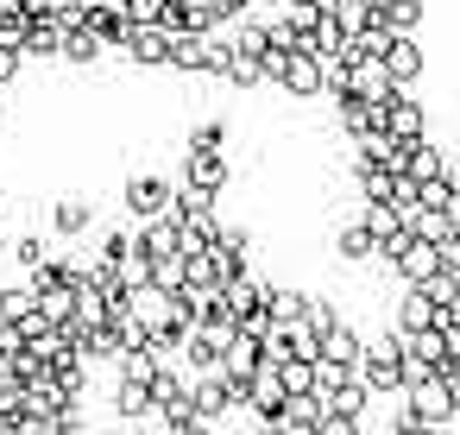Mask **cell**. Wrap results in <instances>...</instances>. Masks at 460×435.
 <instances>
[{
    "label": "cell",
    "mask_w": 460,
    "mask_h": 435,
    "mask_svg": "<svg viewBox=\"0 0 460 435\" xmlns=\"http://www.w3.org/2000/svg\"><path fill=\"white\" fill-rule=\"evenodd\" d=\"M20 70H26V51L20 45H0V83H13Z\"/></svg>",
    "instance_id": "obj_36"
},
{
    "label": "cell",
    "mask_w": 460,
    "mask_h": 435,
    "mask_svg": "<svg viewBox=\"0 0 460 435\" xmlns=\"http://www.w3.org/2000/svg\"><path fill=\"white\" fill-rule=\"evenodd\" d=\"M334 322H341V309H334V297H309V290H303V309H296V328H309V334L322 341V334H328Z\"/></svg>",
    "instance_id": "obj_23"
},
{
    "label": "cell",
    "mask_w": 460,
    "mask_h": 435,
    "mask_svg": "<svg viewBox=\"0 0 460 435\" xmlns=\"http://www.w3.org/2000/svg\"><path fill=\"white\" fill-rule=\"evenodd\" d=\"M171 196H177V177H127V190H120V209L133 215V221H152V215H171Z\"/></svg>",
    "instance_id": "obj_3"
},
{
    "label": "cell",
    "mask_w": 460,
    "mask_h": 435,
    "mask_svg": "<svg viewBox=\"0 0 460 435\" xmlns=\"http://www.w3.org/2000/svg\"><path fill=\"white\" fill-rule=\"evenodd\" d=\"M32 26V7H20V0H0V45H20Z\"/></svg>",
    "instance_id": "obj_29"
},
{
    "label": "cell",
    "mask_w": 460,
    "mask_h": 435,
    "mask_svg": "<svg viewBox=\"0 0 460 435\" xmlns=\"http://www.w3.org/2000/svg\"><path fill=\"white\" fill-rule=\"evenodd\" d=\"M353 378H359L372 397H403V341H397V334L366 341V353H359Z\"/></svg>",
    "instance_id": "obj_1"
},
{
    "label": "cell",
    "mask_w": 460,
    "mask_h": 435,
    "mask_svg": "<svg viewBox=\"0 0 460 435\" xmlns=\"http://www.w3.org/2000/svg\"><path fill=\"white\" fill-rule=\"evenodd\" d=\"M227 139H234V133H227V120H202V127L190 133V146H215V152H221Z\"/></svg>",
    "instance_id": "obj_34"
},
{
    "label": "cell",
    "mask_w": 460,
    "mask_h": 435,
    "mask_svg": "<svg viewBox=\"0 0 460 435\" xmlns=\"http://www.w3.org/2000/svg\"><path fill=\"white\" fill-rule=\"evenodd\" d=\"M183 183H196V190L221 196V190L234 183V164H227V152H215V146H190V152H183Z\"/></svg>",
    "instance_id": "obj_8"
},
{
    "label": "cell",
    "mask_w": 460,
    "mask_h": 435,
    "mask_svg": "<svg viewBox=\"0 0 460 435\" xmlns=\"http://www.w3.org/2000/svg\"><path fill=\"white\" fill-rule=\"evenodd\" d=\"M341 385H353V366H347V360L315 353V360H309V391H315V397H334Z\"/></svg>",
    "instance_id": "obj_21"
},
{
    "label": "cell",
    "mask_w": 460,
    "mask_h": 435,
    "mask_svg": "<svg viewBox=\"0 0 460 435\" xmlns=\"http://www.w3.org/2000/svg\"><path fill=\"white\" fill-rule=\"evenodd\" d=\"M133 315H139L146 328H164V322L177 315V297L158 290V284H139V290H133Z\"/></svg>",
    "instance_id": "obj_20"
},
{
    "label": "cell",
    "mask_w": 460,
    "mask_h": 435,
    "mask_svg": "<svg viewBox=\"0 0 460 435\" xmlns=\"http://www.w3.org/2000/svg\"><path fill=\"white\" fill-rule=\"evenodd\" d=\"M133 253H139V259H177V253H183V227H177L171 215H152V221L133 227Z\"/></svg>",
    "instance_id": "obj_10"
},
{
    "label": "cell",
    "mask_w": 460,
    "mask_h": 435,
    "mask_svg": "<svg viewBox=\"0 0 460 435\" xmlns=\"http://www.w3.org/2000/svg\"><path fill=\"white\" fill-rule=\"evenodd\" d=\"M20 271H39L51 259V234H13V253H7Z\"/></svg>",
    "instance_id": "obj_27"
},
{
    "label": "cell",
    "mask_w": 460,
    "mask_h": 435,
    "mask_svg": "<svg viewBox=\"0 0 460 435\" xmlns=\"http://www.w3.org/2000/svg\"><path fill=\"white\" fill-rule=\"evenodd\" d=\"M127 253H133V227H108V234H102V253H95V259H108V265H120Z\"/></svg>",
    "instance_id": "obj_31"
},
{
    "label": "cell",
    "mask_w": 460,
    "mask_h": 435,
    "mask_svg": "<svg viewBox=\"0 0 460 435\" xmlns=\"http://www.w3.org/2000/svg\"><path fill=\"white\" fill-rule=\"evenodd\" d=\"M127 58L139 64V70H171V32L158 26V20H127Z\"/></svg>",
    "instance_id": "obj_5"
},
{
    "label": "cell",
    "mask_w": 460,
    "mask_h": 435,
    "mask_svg": "<svg viewBox=\"0 0 460 435\" xmlns=\"http://www.w3.org/2000/svg\"><path fill=\"white\" fill-rule=\"evenodd\" d=\"M372 13H378V26L397 32V39H416V32H422V0H372Z\"/></svg>",
    "instance_id": "obj_15"
},
{
    "label": "cell",
    "mask_w": 460,
    "mask_h": 435,
    "mask_svg": "<svg viewBox=\"0 0 460 435\" xmlns=\"http://www.w3.org/2000/svg\"><path fill=\"white\" fill-rule=\"evenodd\" d=\"M359 221H366V234H372L378 246H385L391 234H403V215H397V202H366V209H359Z\"/></svg>",
    "instance_id": "obj_25"
},
{
    "label": "cell",
    "mask_w": 460,
    "mask_h": 435,
    "mask_svg": "<svg viewBox=\"0 0 460 435\" xmlns=\"http://www.w3.org/2000/svg\"><path fill=\"white\" fill-rule=\"evenodd\" d=\"M403 410L416 416V422H435V429H447L460 410H454V397H447V378L435 372V378H422V385H410L403 391Z\"/></svg>",
    "instance_id": "obj_7"
},
{
    "label": "cell",
    "mask_w": 460,
    "mask_h": 435,
    "mask_svg": "<svg viewBox=\"0 0 460 435\" xmlns=\"http://www.w3.org/2000/svg\"><path fill=\"white\" fill-rule=\"evenodd\" d=\"M7 253H13V234H7V227H0V259H7Z\"/></svg>",
    "instance_id": "obj_38"
},
{
    "label": "cell",
    "mask_w": 460,
    "mask_h": 435,
    "mask_svg": "<svg viewBox=\"0 0 460 435\" xmlns=\"http://www.w3.org/2000/svg\"><path fill=\"white\" fill-rule=\"evenodd\" d=\"M359 429H366V422H359V416H347V410H334V404H328V410H322V422H315V435H359Z\"/></svg>",
    "instance_id": "obj_32"
},
{
    "label": "cell",
    "mask_w": 460,
    "mask_h": 435,
    "mask_svg": "<svg viewBox=\"0 0 460 435\" xmlns=\"http://www.w3.org/2000/svg\"><path fill=\"white\" fill-rule=\"evenodd\" d=\"M378 259H385V265H391L403 284H429V278L441 271V253H435V240H422V234H410V227H403V234H391V240L378 246Z\"/></svg>",
    "instance_id": "obj_2"
},
{
    "label": "cell",
    "mask_w": 460,
    "mask_h": 435,
    "mask_svg": "<svg viewBox=\"0 0 460 435\" xmlns=\"http://www.w3.org/2000/svg\"><path fill=\"white\" fill-rule=\"evenodd\" d=\"M278 372H284V391H290V397H296V391H309V360H284Z\"/></svg>",
    "instance_id": "obj_35"
},
{
    "label": "cell",
    "mask_w": 460,
    "mask_h": 435,
    "mask_svg": "<svg viewBox=\"0 0 460 435\" xmlns=\"http://www.w3.org/2000/svg\"><path fill=\"white\" fill-rule=\"evenodd\" d=\"M227 410H240V397H234L227 372H196V378H190V416L215 429V422H221Z\"/></svg>",
    "instance_id": "obj_4"
},
{
    "label": "cell",
    "mask_w": 460,
    "mask_h": 435,
    "mask_svg": "<svg viewBox=\"0 0 460 435\" xmlns=\"http://www.w3.org/2000/svg\"><path fill=\"white\" fill-rule=\"evenodd\" d=\"M171 70L202 76L208 70V32H171Z\"/></svg>",
    "instance_id": "obj_17"
},
{
    "label": "cell",
    "mask_w": 460,
    "mask_h": 435,
    "mask_svg": "<svg viewBox=\"0 0 460 435\" xmlns=\"http://www.w3.org/2000/svg\"><path fill=\"white\" fill-rule=\"evenodd\" d=\"M397 334H416V328H435V297L422 284H403V303H397Z\"/></svg>",
    "instance_id": "obj_16"
},
{
    "label": "cell",
    "mask_w": 460,
    "mask_h": 435,
    "mask_svg": "<svg viewBox=\"0 0 460 435\" xmlns=\"http://www.w3.org/2000/svg\"><path fill=\"white\" fill-rule=\"evenodd\" d=\"M296 309H303V290L296 284H271V322H296Z\"/></svg>",
    "instance_id": "obj_30"
},
{
    "label": "cell",
    "mask_w": 460,
    "mask_h": 435,
    "mask_svg": "<svg viewBox=\"0 0 460 435\" xmlns=\"http://www.w3.org/2000/svg\"><path fill=\"white\" fill-rule=\"evenodd\" d=\"M385 133L391 139H422L429 133V114H422V102H410V89H397L385 102Z\"/></svg>",
    "instance_id": "obj_13"
},
{
    "label": "cell",
    "mask_w": 460,
    "mask_h": 435,
    "mask_svg": "<svg viewBox=\"0 0 460 435\" xmlns=\"http://www.w3.org/2000/svg\"><path fill=\"white\" fill-rule=\"evenodd\" d=\"M102 51H108V45H102V39H95L89 26H70V32H64V51H58V58H70V64H102Z\"/></svg>",
    "instance_id": "obj_26"
},
{
    "label": "cell",
    "mask_w": 460,
    "mask_h": 435,
    "mask_svg": "<svg viewBox=\"0 0 460 435\" xmlns=\"http://www.w3.org/2000/svg\"><path fill=\"white\" fill-rule=\"evenodd\" d=\"M39 309V290L32 284H7V290H0V322H26Z\"/></svg>",
    "instance_id": "obj_28"
},
{
    "label": "cell",
    "mask_w": 460,
    "mask_h": 435,
    "mask_svg": "<svg viewBox=\"0 0 460 435\" xmlns=\"http://www.w3.org/2000/svg\"><path fill=\"white\" fill-rule=\"evenodd\" d=\"M284 95H296V102H315L322 95V58L309 51V45H296V51H284V64H278V76H271Z\"/></svg>",
    "instance_id": "obj_6"
},
{
    "label": "cell",
    "mask_w": 460,
    "mask_h": 435,
    "mask_svg": "<svg viewBox=\"0 0 460 435\" xmlns=\"http://www.w3.org/2000/svg\"><path fill=\"white\" fill-rule=\"evenodd\" d=\"M441 177H447V190L460 196V158H447V164H441Z\"/></svg>",
    "instance_id": "obj_37"
},
{
    "label": "cell",
    "mask_w": 460,
    "mask_h": 435,
    "mask_svg": "<svg viewBox=\"0 0 460 435\" xmlns=\"http://www.w3.org/2000/svg\"><path fill=\"white\" fill-rule=\"evenodd\" d=\"M322 353H328V360H347V366H359V353H366V334H359V328H347V322H334V328L322 334Z\"/></svg>",
    "instance_id": "obj_24"
},
{
    "label": "cell",
    "mask_w": 460,
    "mask_h": 435,
    "mask_svg": "<svg viewBox=\"0 0 460 435\" xmlns=\"http://www.w3.org/2000/svg\"><path fill=\"white\" fill-rule=\"evenodd\" d=\"M334 259H341V265H366V259H378V240L366 234V221H347V227L334 234Z\"/></svg>",
    "instance_id": "obj_19"
},
{
    "label": "cell",
    "mask_w": 460,
    "mask_h": 435,
    "mask_svg": "<svg viewBox=\"0 0 460 435\" xmlns=\"http://www.w3.org/2000/svg\"><path fill=\"white\" fill-rule=\"evenodd\" d=\"M45 227H51L58 240H83V234L95 227V202H89V196H51V202H45Z\"/></svg>",
    "instance_id": "obj_9"
},
{
    "label": "cell",
    "mask_w": 460,
    "mask_h": 435,
    "mask_svg": "<svg viewBox=\"0 0 460 435\" xmlns=\"http://www.w3.org/2000/svg\"><path fill=\"white\" fill-rule=\"evenodd\" d=\"M435 372H441L435 360H422V353H410V347H403V391H410V385H422V378H435Z\"/></svg>",
    "instance_id": "obj_33"
},
{
    "label": "cell",
    "mask_w": 460,
    "mask_h": 435,
    "mask_svg": "<svg viewBox=\"0 0 460 435\" xmlns=\"http://www.w3.org/2000/svg\"><path fill=\"white\" fill-rule=\"evenodd\" d=\"M441 164H447V152H441L429 133H422V139H403V164H397V171H403L410 183H429V177H441Z\"/></svg>",
    "instance_id": "obj_14"
},
{
    "label": "cell",
    "mask_w": 460,
    "mask_h": 435,
    "mask_svg": "<svg viewBox=\"0 0 460 435\" xmlns=\"http://www.w3.org/2000/svg\"><path fill=\"white\" fill-rule=\"evenodd\" d=\"M347 89H353L359 102H378V108L397 95V83L385 76V64H378V58H347Z\"/></svg>",
    "instance_id": "obj_11"
},
{
    "label": "cell",
    "mask_w": 460,
    "mask_h": 435,
    "mask_svg": "<svg viewBox=\"0 0 460 435\" xmlns=\"http://www.w3.org/2000/svg\"><path fill=\"white\" fill-rule=\"evenodd\" d=\"M378 64H385V76H391L397 89H416V83H422V39H391V51H385Z\"/></svg>",
    "instance_id": "obj_12"
},
{
    "label": "cell",
    "mask_w": 460,
    "mask_h": 435,
    "mask_svg": "<svg viewBox=\"0 0 460 435\" xmlns=\"http://www.w3.org/2000/svg\"><path fill=\"white\" fill-rule=\"evenodd\" d=\"M114 416H120V422H146V416H152V385L120 372V385H114Z\"/></svg>",
    "instance_id": "obj_18"
},
{
    "label": "cell",
    "mask_w": 460,
    "mask_h": 435,
    "mask_svg": "<svg viewBox=\"0 0 460 435\" xmlns=\"http://www.w3.org/2000/svg\"><path fill=\"white\" fill-rule=\"evenodd\" d=\"M309 51L328 64V58H347V26L334 20V13H322L315 26H309Z\"/></svg>",
    "instance_id": "obj_22"
}]
</instances>
